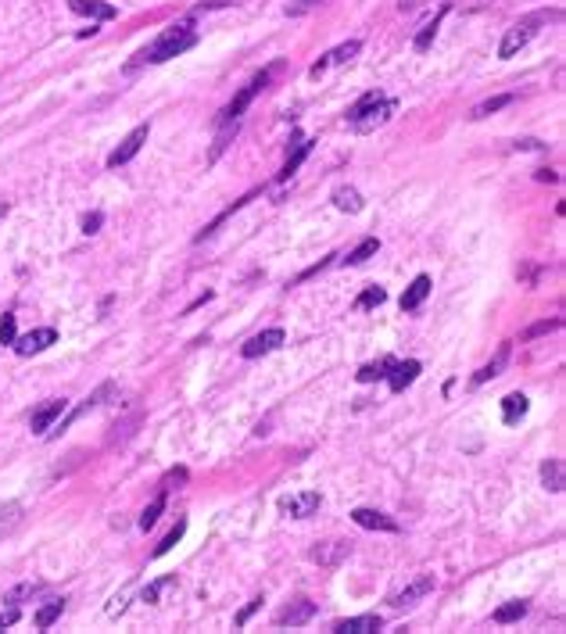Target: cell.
I'll list each match as a JSON object with an SVG mask.
<instances>
[{
	"instance_id": "13",
	"label": "cell",
	"mask_w": 566,
	"mask_h": 634,
	"mask_svg": "<svg viewBox=\"0 0 566 634\" xmlns=\"http://www.w3.org/2000/svg\"><path fill=\"white\" fill-rule=\"evenodd\" d=\"M280 509L287 516H294V520H305V516H312L319 509V491H305V495H294V498H283Z\"/></svg>"
},
{
	"instance_id": "26",
	"label": "cell",
	"mask_w": 566,
	"mask_h": 634,
	"mask_svg": "<svg viewBox=\"0 0 566 634\" xmlns=\"http://www.w3.org/2000/svg\"><path fill=\"white\" fill-rule=\"evenodd\" d=\"M308 155H312V140H301V143H298V151L290 155V158H287V165L280 168V179H290V176H294L298 168H301V161H305Z\"/></svg>"
},
{
	"instance_id": "10",
	"label": "cell",
	"mask_w": 566,
	"mask_h": 634,
	"mask_svg": "<svg viewBox=\"0 0 566 634\" xmlns=\"http://www.w3.org/2000/svg\"><path fill=\"white\" fill-rule=\"evenodd\" d=\"M69 8L90 18V22H112L115 18V4H108V0H69Z\"/></svg>"
},
{
	"instance_id": "11",
	"label": "cell",
	"mask_w": 566,
	"mask_h": 634,
	"mask_svg": "<svg viewBox=\"0 0 566 634\" xmlns=\"http://www.w3.org/2000/svg\"><path fill=\"white\" fill-rule=\"evenodd\" d=\"M54 341H58V333H54L51 326H44V330H33V333H26V337H15V351H18V355H36V351L51 348Z\"/></svg>"
},
{
	"instance_id": "36",
	"label": "cell",
	"mask_w": 566,
	"mask_h": 634,
	"mask_svg": "<svg viewBox=\"0 0 566 634\" xmlns=\"http://www.w3.org/2000/svg\"><path fill=\"white\" fill-rule=\"evenodd\" d=\"M183 531H186V520H179V523H176V531H173V534H165V541L154 548V556H165V552H169V548L183 538Z\"/></svg>"
},
{
	"instance_id": "45",
	"label": "cell",
	"mask_w": 566,
	"mask_h": 634,
	"mask_svg": "<svg viewBox=\"0 0 566 634\" xmlns=\"http://www.w3.org/2000/svg\"><path fill=\"white\" fill-rule=\"evenodd\" d=\"M4 211H8V204H0V215H4Z\"/></svg>"
},
{
	"instance_id": "44",
	"label": "cell",
	"mask_w": 566,
	"mask_h": 634,
	"mask_svg": "<svg viewBox=\"0 0 566 634\" xmlns=\"http://www.w3.org/2000/svg\"><path fill=\"white\" fill-rule=\"evenodd\" d=\"M229 4H237V0H208V4H201L197 11H208V8H229Z\"/></svg>"
},
{
	"instance_id": "14",
	"label": "cell",
	"mask_w": 566,
	"mask_h": 634,
	"mask_svg": "<svg viewBox=\"0 0 566 634\" xmlns=\"http://www.w3.org/2000/svg\"><path fill=\"white\" fill-rule=\"evenodd\" d=\"M351 520L359 527H366V531H387V534L398 531V520H391L387 513H376V509H355Z\"/></svg>"
},
{
	"instance_id": "42",
	"label": "cell",
	"mask_w": 566,
	"mask_h": 634,
	"mask_svg": "<svg viewBox=\"0 0 566 634\" xmlns=\"http://www.w3.org/2000/svg\"><path fill=\"white\" fill-rule=\"evenodd\" d=\"M18 620V606H8V609H0V631L4 627H11Z\"/></svg>"
},
{
	"instance_id": "23",
	"label": "cell",
	"mask_w": 566,
	"mask_h": 634,
	"mask_svg": "<svg viewBox=\"0 0 566 634\" xmlns=\"http://www.w3.org/2000/svg\"><path fill=\"white\" fill-rule=\"evenodd\" d=\"M22 513H26V509H22V505H18V502H8V505H0V541H4V538H8L11 531H15L18 523H22Z\"/></svg>"
},
{
	"instance_id": "24",
	"label": "cell",
	"mask_w": 566,
	"mask_h": 634,
	"mask_svg": "<svg viewBox=\"0 0 566 634\" xmlns=\"http://www.w3.org/2000/svg\"><path fill=\"white\" fill-rule=\"evenodd\" d=\"M506 358H509V348H498V355L491 358V362L480 366V369L473 373V384L480 387V384H488V380H495V376L502 373V366H506Z\"/></svg>"
},
{
	"instance_id": "41",
	"label": "cell",
	"mask_w": 566,
	"mask_h": 634,
	"mask_svg": "<svg viewBox=\"0 0 566 634\" xmlns=\"http://www.w3.org/2000/svg\"><path fill=\"white\" fill-rule=\"evenodd\" d=\"M559 326H563L559 319H545V323L531 326V330H527V337H541V333H549V330H559Z\"/></svg>"
},
{
	"instance_id": "7",
	"label": "cell",
	"mask_w": 566,
	"mask_h": 634,
	"mask_svg": "<svg viewBox=\"0 0 566 634\" xmlns=\"http://www.w3.org/2000/svg\"><path fill=\"white\" fill-rule=\"evenodd\" d=\"M312 617H316V602H312V599H294L290 606H283L276 613V624L280 627H298V624H308Z\"/></svg>"
},
{
	"instance_id": "33",
	"label": "cell",
	"mask_w": 566,
	"mask_h": 634,
	"mask_svg": "<svg viewBox=\"0 0 566 634\" xmlns=\"http://www.w3.org/2000/svg\"><path fill=\"white\" fill-rule=\"evenodd\" d=\"M161 509H165V495H158L148 509H143V516H140V531H151V527L158 523V516H161Z\"/></svg>"
},
{
	"instance_id": "22",
	"label": "cell",
	"mask_w": 566,
	"mask_h": 634,
	"mask_svg": "<svg viewBox=\"0 0 566 634\" xmlns=\"http://www.w3.org/2000/svg\"><path fill=\"white\" fill-rule=\"evenodd\" d=\"M333 204L341 211H348V215H355V211H362V194L355 186H337L333 190Z\"/></svg>"
},
{
	"instance_id": "20",
	"label": "cell",
	"mask_w": 566,
	"mask_h": 634,
	"mask_svg": "<svg viewBox=\"0 0 566 634\" xmlns=\"http://www.w3.org/2000/svg\"><path fill=\"white\" fill-rule=\"evenodd\" d=\"M445 15H448V4H445L441 11H437V15L430 18V22H427L423 29H419V33H416V39H412V47H416L419 54H423V51H430V44H434V36H437V29H441V22H445Z\"/></svg>"
},
{
	"instance_id": "37",
	"label": "cell",
	"mask_w": 566,
	"mask_h": 634,
	"mask_svg": "<svg viewBox=\"0 0 566 634\" xmlns=\"http://www.w3.org/2000/svg\"><path fill=\"white\" fill-rule=\"evenodd\" d=\"M15 315H4V319H0V344H15Z\"/></svg>"
},
{
	"instance_id": "21",
	"label": "cell",
	"mask_w": 566,
	"mask_h": 634,
	"mask_svg": "<svg viewBox=\"0 0 566 634\" xmlns=\"http://www.w3.org/2000/svg\"><path fill=\"white\" fill-rule=\"evenodd\" d=\"M527 394H509L506 401H502V419H506V427H513V423H520L523 416H527Z\"/></svg>"
},
{
	"instance_id": "25",
	"label": "cell",
	"mask_w": 566,
	"mask_h": 634,
	"mask_svg": "<svg viewBox=\"0 0 566 634\" xmlns=\"http://www.w3.org/2000/svg\"><path fill=\"white\" fill-rule=\"evenodd\" d=\"M39 591H44V581H22L18 588H11V591H8L4 602H8V606H18V602H26V599L39 595Z\"/></svg>"
},
{
	"instance_id": "30",
	"label": "cell",
	"mask_w": 566,
	"mask_h": 634,
	"mask_svg": "<svg viewBox=\"0 0 566 634\" xmlns=\"http://www.w3.org/2000/svg\"><path fill=\"white\" fill-rule=\"evenodd\" d=\"M506 104H513V94H502V97H491V100H484V104H477L470 118H488L491 112H502Z\"/></svg>"
},
{
	"instance_id": "32",
	"label": "cell",
	"mask_w": 566,
	"mask_h": 634,
	"mask_svg": "<svg viewBox=\"0 0 566 634\" xmlns=\"http://www.w3.org/2000/svg\"><path fill=\"white\" fill-rule=\"evenodd\" d=\"M359 51H362L359 39H348V44H341L337 51H330V54H326V61H330V65H341V61H351Z\"/></svg>"
},
{
	"instance_id": "43",
	"label": "cell",
	"mask_w": 566,
	"mask_h": 634,
	"mask_svg": "<svg viewBox=\"0 0 566 634\" xmlns=\"http://www.w3.org/2000/svg\"><path fill=\"white\" fill-rule=\"evenodd\" d=\"M258 606H262V599H255V602H251L247 609H240V613H237V624H247V617H251V613H255Z\"/></svg>"
},
{
	"instance_id": "1",
	"label": "cell",
	"mask_w": 566,
	"mask_h": 634,
	"mask_svg": "<svg viewBox=\"0 0 566 634\" xmlns=\"http://www.w3.org/2000/svg\"><path fill=\"white\" fill-rule=\"evenodd\" d=\"M197 44V33L191 29V22H179V26H169L165 29L154 44H148L140 54H136V61L130 65V72L136 69V65H161V61H169V58H176V54H183V51H191Z\"/></svg>"
},
{
	"instance_id": "5",
	"label": "cell",
	"mask_w": 566,
	"mask_h": 634,
	"mask_svg": "<svg viewBox=\"0 0 566 634\" xmlns=\"http://www.w3.org/2000/svg\"><path fill=\"white\" fill-rule=\"evenodd\" d=\"M394 112H398V100H387V97H384L380 104H376V108H369L366 115H359V118H355V122H348V125H351V130H355V133H373V130H376V125H384V122H391V115H394Z\"/></svg>"
},
{
	"instance_id": "40",
	"label": "cell",
	"mask_w": 566,
	"mask_h": 634,
	"mask_svg": "<svg viewBox=\"0 0 566 634\" xmlns=\"http://www.w3.org/2000/svg\"><path fill=\"white\" fill-rule=\"evenodd\" d=\"M100 222H104V215H100V211H90V215L82 219V234H97V229H100Z\"/></svg>"
},
{
	"instance_id": "38",
	"label": "cell",
	"mask_w": 566,
	"mask_h": 634,
	"mask_svg": "<svg viewBox=\"0 0 566 634\" xmlns=\"http://www.w3.org/2000/svg\"><path fill=\"white\" fill-rule=\"evenodd\" d=\"M316 4H326V0H294V4H287V15H305Z\"/></svg>"
},
{
	"instance_id": "9",
	"label": "cell",
	"mask_w": 566,
	"mask_h": 634,
	"mask_svg": "<svg viewBox=\"0 0 566 634\" xmlns=\"http://www.w3.org/2000/svg\"><path fill=\"white\" fill-rule=\"evenodd\" d=\"M283 344V330L280 326H272V330H262L258 337H251V341L244 344V358H258V355H269V351H276Z\"/></svg>"
},
{
	"instance_id": "4",
	"label": "cell",
	"mask_w": 566,
	"mask_h": 634,
	"mask_svg": "<svg viewBox=\"0 0 566 634\" xmlns=\"http://www.w3.org/2000/svg\"><path fill=\"white\" fill-rule=\"evenodd\" d=\"M148 137H151V125H148V122L136 125V130H133V133L125 137V140L115 147V151L108 155V168H118V165H125L130 158H136V151H140L143 143H148Z\"/></svg>"
},
{
	"instance_id": "6",
	"label": "cell",
	"mask_w": 566,
	"mask_h": 634,
	"mask_svg": "<svg viewBox=\"0 0 566 634\" xmlns=\"http://www.w3.org/2000/svg\"><path fill=\"white\" fill-rule=\"evenodd\" d=\"M112 394H115V384H100V387H97V391H94V394H90L87 401H82V405H79V409H72V412H69L65 419H61V423H58V427H51L47 434H61V430H65V427H72V423H76L79 416H87L90 409H100V405H104V398H112Z\"/></svg>"
},
{
	"instance_id": "27",
	"label": "cell",
	"mask_w": 566,
	"mask_h": 634,
	"mask_svg": "<svg viewBox=\"0 0 566 634\" xmlns=\"http://www.w3.org/2000/svg\"><path fill=\"white\" fill-rule=\"evenodd\" d=\"M380 100H384V94H380V90H369V94H362V97H359V100H355L351 108H348V122H355L359 115H366V112H369V108H376Z\"/></svg>"
},
{
	"instance_id": "12",
	"label": "cell",
	"mask_w": 566,
	"mask_h": 634,
	"mask_svg": "<svg viewBox=\"0 0 566 634\" xmlns=\"http://www.w3.org/2000/svg\"><path fill=\"white\" fill-rule=\"evenodd\" d=\"M434 584H437V581H434V574H423V577H416V581H412V584H409L405 591H398V595H394L391 602H394L398 609H405V606H416V602L423 599V595H430V591H434Z\"/></svg>"
},
{
	"instance_id": "2",
	"label": "cell",
	"mask_w": 566,
	"mask_h": 634,
	"mask_svg": "<svg viewBox=\"0 0 566 634\" xmlns=\"http://www.w3.org/2000/svg\"><path fill=\"white\" fill-rule=\"evenodd\" d=\"M563 11H534L527 18H520V22L502 36V47H498V58H513L516 51H523L538 36V26H549V22H559Z\"/></svg>"
},
{
	"instance_id": "16",
	"label": "cell",
	"mask_w": 566,
	"mask_h": 634,
	"mask_svg": "<svg viewBox=\"0 0 566 634\" xmlns=\"http://www.w3.org/2000/svg\"><path fill=\"white\" fill-rule=\"evenodd\" d=\"M387 369H391V373H387L391 391H405L412 380L419 376V362H416V358H409V362H391Z\"/></svg>"
},
{
	"instance_id": "35",
	"label": "cell",
	"mask_w": 566,
	"mask_h": 634,
	"mask_svg": "<svg viewBox=\"0 0 566 634\" xmlns=\"http://www.w3.org/2000/svg\"><path fill=\"white\" fill-rule=\"evenodd\" d=\"M387 366H391V358H384V362H376V366H362V369H359V384H373V380H384V376H387Z\"/></svg>"
},
{
	"instance_id": "29",
	"label": "cell",
	"mask_w": 566,
	"mask_h": 634,
	"mask_svg": "<svg viewBox=\"0 0 566 634\" xmlns=\"http://www.w3.org/2000/svg\"><path fill=\"white\" fill-rule=\"evenodd\" d=\"M61 613H65V599H54V602H47L44 609L36 613V627H39V631H47V627H51V624L61 617Z\"/></svg>"
},
{
	"instance_id": "31",
	"label": "cell",
	"mask_w": 566,
	"mask_h": 634,
	"mask_svg": "<svg viewBox=\"0 0 566 634\" xmlns=\"http://www.w3.org/2000/svg\"><path fill=\"white\" fill-rule=\"evenodd\" d=\"M523 613H527V602H506V606L495 609V624H513V620L523 617Z\"/></svg>"
},
{
	"instance_id": "34",
	"label": "cell",
	"mask_w": 566,
	"mask_h": 634,
	"mask_svg": "<svg viewBox=\"0 0 566 634\" xmlns=\"http://www.w3.org/2000/svg\"><path fill=\"white\" fill-rule=\"evenodd\" d=\"M384 287H366L362 294H359V301H355V308H376V305H384Z\"/></svg>"
},
{
	"instance_id": "19",
	"label": "cell",
	"mask_w": 566,
	"mask_h": 634,
	"mask_svg": "<svg viewBox=\"0 0 566 634\" xmlns=\"http://www.w3.org/2000/svg\"><path fill=\"white\" fill-rule=\"evenodd\" d=\"M427 294H430V276H416V280L405 287V294H402V308H405V312L419 308V305L427 301Z\"/></svg>"
},
{
	"instance_id": "18",
	"label": "cell",
	"mask_w": 566,
	"mask_h": 634,
	"mask_svg": "<svg viewBox=\"0 0 566 634\" xmlns=\"http://www.w3.org/2000/svg\"><path fill=\"white\" fill-rule=\"evenodd\" d=\"M541 484L552 495L566 491V466H563V459H549V462H545V466H541Z\"/></svg>"
},
{
	"instance_id": "3",
	"label": "cell",
	"mask_w": 566,
	"mask_h": 634,
	"mask_svg": "<svg viewBox=\"0 0 566 634\" xmlns=\"http://www.w3.org/2000/svg\"><path fill=\"white\" fill-rule=\"evenodd\" d=\"M269 79H272V69H265V72H258L255 79H251L247 87H244V90H240V94H237V97L229 100L222 112H219V125H222V122H237V118H240V115L247 112V104L255 100V97H258V94H262L265 87H269Z\"/></svg>"
},
{
	"instance_id": "15",
	"label": "cell",
	"mask_w": 566,
	"mask_h": 634,
	"mask_svg": "<svg viewBox=\"0 0 566 634\" xmlns=\"http://www.w3.org/2000/svg\"><path fill=\"white\" fill-rule=\"evenodd\" d=\"M384 627V620L376 613H366V617H351V620H341L333 627V634H376Z\"/></svg>"
},
{
	"instance_id": "28",
	"label": "cell",
	"mask_w": 566,
	"mask_h": 634,
	"mask_svg": "<svg viewBox=\"0 0 566 634\" xmlns=\"http://www.w3.org/2000/svg\"><path fill=\"white\" fill-rule=\"evenodd\" d=\"M376 251H380V240L369 237V240H362L355 251H348V258H344V262H348V265H362V262H369V258L376 255Z\"/></svg>"
},
{
	"instance_id": "17",
	"label": "cell",
	"mask_w": 566,
	"mask_h": 634,
	"mask_svg": "<svg viewBox=\"0 0 566 634\" xmlns=\"http://www.w3.org/2000/svg\"><path fill=\"white\" fill-rule=\"evenodd\" d=\"M348 556H351V545L348 541H326V545H319L316 552H312V559H316L319 566H337Z\"/></svg>"
},
{
	"instance_id": "8",
	"label": "cell",
	"mask_w": 566,
	"mask_h": 634,
	"mask_svg": "<svg viewBox=\"0 0 566 634\" xmlns=\"http://www.w3.org/2000/svg\"><path fill=\"white\" fill-rule=\"evenodd\" d=\"M65 412V398H51V401H44L33 416H29V427H33V434H47L51 427H54V419Z\"/></svg>"
},
{
	"instance_id": "39",
	"label": "cell",
	"mask_w": 566,
	"mask_h": 634,
	"mask_svg": "<svg viewBox=\"0 0 566 634\" xmlns=\"http://www.w3.org/2000/svg\"><path fill=\"white\" fill-rule=\"evenodd\" d=\"M165 588H173V577H165V581H158V584H151V588H148V591H143V602H154V599H158V595H161V591H165Z\"/></svg>"
}]
</instances>
